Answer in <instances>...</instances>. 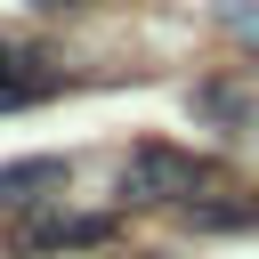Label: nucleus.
<instances>
[{
    "instance_id": "nucleus-3",
    "label": "nucleus",
    "mask_w": 259,
    "mask_h": 259,
    "mask_svg": "<svg viewBox=\"0 0 259 259\" xmlns=\"http://www.w3.org/2000/svg\"><path fill=\"white\" fill-rule=\"evenodd\" d=\"M97 243H113V210H57V219H32V227L16 235V251H24V259L97 251Z\"/></svg>"
},
{
    "instance_id": "nucleus-5",
    "label": "nucleus",
    "mask_w": 259,
    "mask_h": 259,
    "mask_svg": "<svg viewBox=\"0 0 259 259\" xmlns=\"http://www.w3.org/2000/svg\"><path fill=\"white\" fill-rule=\"evenodd\" d=\"M227 32H235V40H251V49H259V8H227Z\"/></svg>"
},
{
    "instance_id": "nucleus-4",
    "label": "nucleus",
    "mask_w": 259,
    "mask_h": 259,
    "mask_svg": "<svg viewBox=\"0 0 259 259\" xmlns=\"http://www.w3.org/2000/svg\"><path fill=\"white\" fill-rule=\"evenodd\" d=\"M65 178H73V162H65V154L0 162V202H8V210H49V202L65 194Z\"/></svg>"
},
{
    "instance_id": "nucleus-2",
    "label": "nucleus",
    "mask_w": 259,
    "mask_h": 259,
    "mask_svg": "<svg viewBox=\"0 0 259 259\" xmlns=\"http://www.w3.org/2000/svg\"><path fill=\"white\" fill-rule=\"evenodd\" d=\"M65 89V65L49 49H24V40H0V113H24L40 97Z\"/></svg>"
},
{
    "instance_id": "nucleus-1",
    "label": "nucleus",
    "mask_w": 259,
    "mask_h": 259,
    "mask_svg": "<svg viewBox=\"0 0 259 259\" xmlns=\"http://www.w3.org/2000/svg\"><path fill=\"white\" fill-rule=\"evenodd\" d=\"M121 194H130V202H170V210H210V202L235 194V186H227V170H219L210 154H186V146H170V138H138L130 162H121Z\"/></svg>"
},
{
    "instance_id": "nucleus-6",
    "label": "nucleus",
    "mask_w": 259,
    "mask_h": 259,
    "mask_svg": "<svg viewBox=\"0 0 259 259\" xmlns=\"http://www.w3.org/2000/svg\"><path fill=\"white\" fill-rule=\"evenodd\" d=\"M24 8H40V16H73V8H89V0H24Z\"/></svg>"
}]
</instances>
